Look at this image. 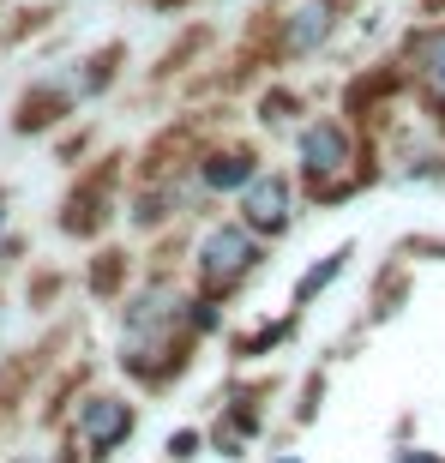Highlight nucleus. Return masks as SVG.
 I'll return each mask as SVG.
<instances>
[{
	"mask_svg": "<svg viewBox=\"0 0 445 463\" xmlns=\"http://www.w3.org/2000/svg\"><path fill=\"white\" fill-rule=\"evenodd\" d=\"M181 319H187V313H181V295H175L169 283H151V289L127 307V326H120V355H127V367H138L145 349H169Z\"/></svg>",
	"mask_w": 445,
	"mask_h": 463,
	"instance_id": "nucleus-1",
	"label": "nucleus"
},
{
	"mask_svg": "<svg viewBox=\"0 0 445 463\" xmlns=\"http://www.w3.org/2000/svg\"><path fill=\"white\" fill-rule=\"evenodd\" d=\"M253 265H259V241H247V229H211L199 241V283L217 295H229Z\"/></svg>",
	"mask_w": 445,
	"mask_h": 463,
	"instance_id": "nucleus-2",
	"label": "nucleus"
},
{
	"mask_svg": "<svg viewBox=\"0 0 445 463\" xmlns=\"http://www.w3.org/2000/svg\"><path fill=\"white\" fill-rule=\"evenodd\" d=\"M349 169V133L343 120H313L301 133V175L308 181H326V175H343Z\"/></svg>",
	"mask_w": 445,
	"mask_h": 463,
	"instance_id": "nucleus-3",
	"label": "nucleus"
},
{
	"mask_svg": "<svg viewBox=\"0 0 445 463\" xmlns=\"http://www.w3.org/2000/svg\"><path fill=\"white\" fill-rule=\"evenodd\" d=\"M241 217H247L259 235H277V229L289 223V181H283V175H259V181H247V193H241Z\"/></svg>",
	"mask_w": 445,
	"mask_h": 463,
	"instance_id": "nucleus-4",
	"label": "nucleus"
},
{
	"mask_svg": "<svg viewBox=\"0 0 445 463\" xmlns=\"http://www.w3.org/2000/svg\"><path fill=\"white\" fill-rule=\"evenodd\" d=\"M127 433H133V410H127L120 397H90L85 403V439H90L97 458H109Z\"/></svg>",
	"mask_w": 445,
	"mask_h": 463,
	"instance_id": "nucleus-5",
	"label": "nucleus"
},
{
	"mask_svg": "<svg viewBox=\"0 0 445 463\" xmlns=\"http://www.w3.org/2000/svg\"><path fill=\"white\" fill-rule=\"evenodd\" d=\"M410 54H415V79H421V90H428V103L445 109V24L440 31H421Z\"/></svg>",
	"mask_w": 445,
	"mask_h": 463,
	"instance_id": "nucleus-6",
	"label": "nucleus"
},
{
	"mask_svg": "<svg viewBox=\"0 0 445 463\" xmlns=\"http://www.w3.org/2000/svg\"><path fill=\"white\" fill-rule=\"evenodd\" d=\"M331 13H337V0H308V6H295L289 13V31H283V43H289L295 54L319 49L331 36Z\"/></svg>",
	"mask_w": 445,
	"mask_h": 463,
	"instance_id": "nucleus-7",
	"label": "nucleus"
},
{
	"mask_svg": "<svg viewBox=\"0 0 445 463\" xmlns=\"http://www.w3.org/2000/svg\"><path fill=\"white\" fill-rule=\"evenodd\" d=\"M343 265H349V247H337V253H326V265H313V271L301 277V283H295V301H313V295L326 289V283H331V277L343 271Z\"/></svg>",
	"mask_w": 445,
	"mask_h": 463,
	"instance_id": "nucleus-8",
	"label": "nucleus"
},
{
	"mask_svg": "<svg viewBox=\"0 0 445 463\" xmlns=\"http://www.w3.org/2000/svg\"><path fill=\"white\" fill-rule=\"evenodd\" d=\"M211 187H241V181H253V156H241V151H229V156H217L211 163V175H205Z\"/></svg>",
	"mask_w": 445,
	"mask_h": 463,
	"instance_id": "nucleus-9",
	"label": "nucleus"
},
{
	"mask_svg": "<svg viewBox=\"0 0 445 463\" xmlns=\"http://www.w3.org/2000/svg\"><path fill=\"white\" fill-rule=\"evenodd\" d=\"M403 463H433V458H403Z\"/></svg>",
	"mask_w": 445,
	"mask_h": 463,
	"instance_id": "nucleus-10",
	"label": "nucleus"
}]
</instances>
